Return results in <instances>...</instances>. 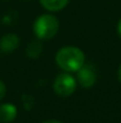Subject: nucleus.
Returning <instances> with one entry per match:
<instances>
[{
	"mask_svg": "<svg viewBox=\"0 0 121 123\" xmlns=\"http://www.w3.org/2000/svg\"><path fill=\"white\" fill-rule=\"evenodd\" d=\"M118 34H119V37L121 38V19L119 20V23H118Z\"/></svg>",
	"mask_w": 121,
	"mask_h": 123,
	"instance_id": "nucleus-10",
	"label": "nucleus"
},
{
	"mask_svg": "<svg viewBox=\"0 0 121 123\" xmlns=\"http://www.w3.org/2000/svg\"><path fill=\"white\" fill-rule=\"evenodd\" d=\"M118 79L121 82V65H120V67H119V69H118Z\"/></svg>",
	"mask_w": 121,
	"mask_h": 123,
	"instance_id": "nucleus-12",
	"label": "nucleus"
},
{
	"mask_svg": "<svg viewBox=\"0 0 121 123\" xmlns=\"http://www.w3.org/2000/svg\"><path fill=\"white\" fill-rule=\"evenodd\" d=\"M76 81L84 88H89V87L94 86V84L96 82V71H95V68L91 65H83L77 71Z\"/></svg>",
	"mask_w": 121,
	"mask_h": 123,
	"instance_id": "nucleus-4",
	"label": "nucleus"
},
{
	"mask_svg": "<svg viewBox=\"0 0 121 123\" xmlns=\"http://www.w3.org/2000/svg\"><path fill=\"white\" fill-rule=\"evenodd\" d=\"M59 28L58 19L52 14H42L33 23V32L38 40H51Z\"/></svg>",
	"mask_w": 121,
	"mask_h": 123,
	"instance_id": "nucleus-2",
	"label": "nucleus"
},
{
	"mask_svg": "<svg viewBox=\"0 0 121 123\" xmlns=\"http://www.w3.org/2000/svg\"><path fill=\"white\" fill-rule=\"evenodd\" d=\"M85 57L80 48L68 45L61 48L56 54V63L64 72H77L84 65Z\"/></svg>",
	"mask_w": 121,
	"mask_h": 123,
	"instance_id": "nucleus-1",
	"label": "nucleus"
},
{
	"mask_svg": "<svg viewBox=\"0 0 121 123\" xmlns=\"http://www.w3.org/2000/svg\"><path fill=\"white\" fill-rule=\"evenodd\" d=\"M17 117V108L11 103H4L0 105V121L2 123H10Z\"/></svg>",
	"mask_w": 121,
	"mask_h": 123,
	"instance_id": "nucleus-6",
	"label": "nucleus"
},
{
	"mask_svg": "<svg viewBox=\"0 0 121 123\" xmlns=\"http://www.w3.org/2000/svg\"><path fill=\"white\" fill-rule=\"evenodd\" d=\"M20 40L16 34H6L0 40V50L2 53H12L19 47Z\"/></svg>",
	"mask_w": 121,
	"mask_h": 123,
	"instance_id": "nucleus-5",
	"label": "nucleus"
},
{
	"mask_svg": "<svg viewBox=\"0 0 121 123\" xmlns=\"http://www.w3.org/2000/svg\"><path fill=\"white\" fill-rule=\"evenodd\" d=\"M42 123H62V122L56 121V120H49V121H44V122H42Z\"/></svg>",
	"mask_w": 121,
	"mask_h": 123,
	"instance_id": "nucleus-11",
	"label": "nucleus"
},
{
	"mask_svg": "<svg viewBox=\"0 0 121 123\" xmlns=\"http://www.w3.org/2000/svg\"><path fill=\"white\" fill-rule=\"evenodd\" d=\"M5 94H6V85L4 84V81L0 80V100L5 97Z\"/></svg>",
	"mask_w": 121,
	"mask_h": 123,
	"instance_id": "nucleus-9",
	"label": "nucleus"
},
{
	"mask_svg": "<svg viewBox=\"0 0 121 123\" xmlns=\"http://www.w3.org/2000/svg\"><path fill=\"white\" fill-rule=\"evenodd\" d=\"M77 86V81L75 80V78L69 73V72H64V73H59L52 84L53 91L56 94L61 96V97H68L71 96Z\"/></svg>",
	"mask_w": 121,
	"mask_h": 123,
	"instance_id": "nucleus-3",
	"label": "nucleus"
},
{
	"mask_svg": "<svg viewBox=\"0 0 121 123\" xmlns=\"http://www.w3.org/2000/svg\"><path fill=\"white\" fill-rule=\"evenodd\" d=\"M39 2L45 10L51 12H57L65 7L69 0H39Z\"/></svg>",
	"mask_w": 121,
	"mask_h": 123,
	"instance_id": "nucleus-7",
	"label": "nucleus"
},
{
	"mask_svg": "<svg viewBox=\"0 0 121 123\" xmlns=\"http://www.w3.org/2000/svg\"><path fill=\"white\" fill-rule=\"evenodd\" d=\"M43 51V45L39 41H32L26 48V55L31 59H37Z\"/></svg>",
	"mask_w": 121,
	"mask_h": 123,
	"instance_id": "nucleus-8",
	"label": "nucleus"
}]
</instances>
